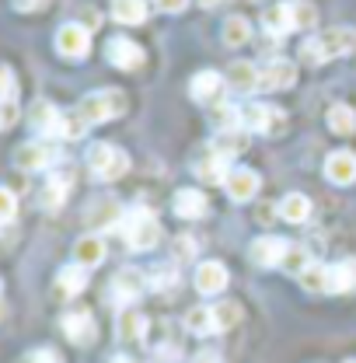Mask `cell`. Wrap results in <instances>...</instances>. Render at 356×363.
I'll return each instance as SVG.
<instances>
[{
  "label": "cell",
  "mask_w": 356,
  "mask_h": 363,
  "mask_svg": "<svg viewBox=\"0 0 356 363\" xmlns=\"http://www.w3.org/2000/svg\"><path fill=\"white\" fill-rule=\"evenodd\" d=\"M353 49H356V32L350 25H335V28H325L321 35L308 39L301 56L308 63H325V60H335V56H350Z\"/></svg>",
  "instance_id": "obj_1"
},
{
  "label": "cell",
  "mask_w": 356,
  "mask_h": 363,
  "mask_svg": "<svg viewBox=\"0 0 356 363\" xmlns=\"http://www.w3.org/2000/svg\"><path fill=\"white\" fill-rule=\"evenodd\" d=\"M88 168L98 182H116L130 172V154L123 147H116V143H91Z\"/></svg>",
  "instance_id": "obj_2"
},
{
  "label": "cell",
  "mask_w": 356,
  "mask_h": 363,
  "mask_svg": "<svg viewBox=\"0 0 356 363\" xmlns=\"http://www.w3.org/2000/svg\"><path fill=\"white\" fill-rule=\"evenodd\" d=\"M77 112L88 119L91 126L94 123H109V119H119L123 112H126V94L116 88H105V91H91L81 98V105H77Z\"/></svg>",
  "instance_id": "obj_3"
},
{
  "label": "cell",
  "mask_w": 356,
  "mask_h": 363,
  "mask_svg": "<svg viewBox=\"0 0 356 363\" xmlns=\"http://www.w3.org/2000/svg\"><path fill=\"white\" fill-rule=\"evenodd\" d=\"M123 234H126V245H130L133 252H150V248L161 245V224H157V217H154L150 210H133V213H126Z\"/></svg>",
  "instance_id": "obj_4"
},
{
  "label": "cell",
  "mask_w": 356,
  "mask_h": 363,
  "mask_svg": "<svg viewBox=\"0 0 356 363\" xmlns=\"http://www.w3.org/2000/svg\"><path fill=\"white\" fill-rule=\"evenodd\" d=\"M241 126L248 133H283L287 130V116H283V108H272V105H262V101H248L241 108Z\"/></svg>",
  "instance_id": "obj_5"
},
{
  "label": "cell",
  "mask_w": 356,
  "mask_h": 363,
  "mask_svg": "<svg viewBox=\"0 0 356 363\" xmlns=\"http://www.w3.org/2000/svg\"><path fill=\"white\" fill-rule=\"evenodd\" d=\"M91 49V35L84 25H60V32H56V52L63 56V60H84Z\"/></svg>",
  "instance_id": "obj_6"
},
{
  "label": "cell",
  "mask_w": 356,
  "mask_h": 363,
  "mask_svg": "<svg viewBox=\"0 0 356 363\" xmlns=\"http://www.w3.org/2000/svg\"><path fill=\"white\" fill-rule=\"evenodd\" d=\"M294 81H297V63H290V60H269L266 67L259 70V91H287L294 88Z\"/></svg>",
  "instance_id": "obj_7"
},
{
  "label": "cell",
  "mask_w": 356,
  "mask_h": 363,
  "mask_svg": "<svg viewBox=\"0 0 356 363\" xmlns=\"http://www.w3.org/2000/svg\"><path fill=\"white\" fill-rule=\"evenodd\" d=\"M52 157H56V150H52L45 140L21 143V147L14 150V164H18L21 172H45V168L52 164Z\"/></svg>",
  "instance_id": "obj_8"
},
{
  "label": "cell",
  "mask_w": 356,
  "mask_h": 363,
  "mask_svg": "<svg viewBox=\"0 0 356 363\" xmlns=\"http://www.w3.org/2000/svg\"><path fill=\"white\" fill-rule=\"evenodd\" d=\"M287 248H290V241H283L276 234H262V238L252 241V262L262 266V269H276V266H283Z\"/></svg>",
  "instance_id": "obj_9"
},
{
  "label": "cell",
  "mask_w": 356,
  "mask_h": 363,
  "mask_svg": "<svg viewBox=\"0 0 356 363\" xmlns=\"http://www.w3.org/2000/svg\"><path fill=\"white\" fill-rule=\"evenodd\" d=\"M147 290V276L140 269H133V266H126V269L116 272V279H112V297L119 301V304H136L140 301V294Z\"/></svg>",
  "instance_id": "obj_10"
},
{
  "label": "cell",
  "mask_w": 356,
  "mask_h": 363,
  "mask_svg": "<svg viewBox=\"0 0 356 363\" xmlns=\"http://www.w3.org/2000/svg\"><path fill=\"white\" fill-rule=\"evenodd\" d=\"M60 328H63V335L74 346H91L94 335H98V325H94V318L88 311H67V315L60 318Z\"/></svg>",
  "instance_id": "obj_11"
},
{
  "label": "cell",
  "mask_w": 356,
  "mask_h": 363,
  "mask_svg": "<svg viewBox=\"0 0 356 363\" xmlns=\"http://www.w3.org/2000/svg\"><path fill=\"white\" fill-rule=\"evenodd\" d=\"M105 56H109V63H112V67H119V70H136V67L143 63V49H140L133 39H126V35L109 39Z\"/></svg>",
  "instance_id": "obj_12"
},
{
  "label": "cell",
  "mask_w": 356,
  "mask_h": 363,
  "mask_svg": "<svg viewBox=\"0 0 356 363\" xmlns=\"http://www.w3.org/2000/svg\"><path fill=\"white\" fill-rule=\"evenodd\" d=\"M259 175L252 172V168H234L227 182H223V189H227V196L234 199V203H248V199H255V192H259Z\"/></svg>",
  "instance_id": "obj_13"
},
{
  "label": "cell",
  "mask_w": 356,
  "mask_h": 363,
  "mask_svg": "<svg viewBox=\"0 0 356 363\" xmlns=\"http://www.w3.org/2000/svg\"><path fill=\"white\" fill-rule=\"evenodd\" d=\"M123 220H126V213H123V206L116 203V199H94L88 206V224L94 227V230H109V227H123Z\"/></svg>",
  "instance_id": "obj_14"
},
{
  "label": "cell",
  "mask_w": 356,
  "mask_h": 363,
  "mask_svg": "<svg viewBox=\"0 0 356 363\" xmlns=\"http://www.w3.org/2000/svg\"><path fill=\"white\" fill-rule=\"evenodd\" d=\"M74 185V168L70 164H63V168H56L49 182H45L43 189V206L45 210H60L63 206V199H67V189Z\"/></svg>",
  "instance_id": "obj_15"
},
{
  "label": "cell",
  "mask_w": 356,
  "mask_h": 363,
  "mask_svg": "<svg viewBox=\"0 0 356 363\" xmlns=\"http://www.w3.org/2000/svg\"><path fill=\"white\" fill-rule=\"evenodd\" d=\"M325 179L335 185H353L356 182V154L353 150H335L325 161Z\"/></svg>",
  "instance_id": "obj_16"
},
{
  "label": "cell",
  "mask_w": 356,
  "mask_h": 363,
  "mask_svg": "<svg viewBox=\"0 0 356 363\" xmlns=\"http://www.w3.org/2000/svg\"><path fill=\"white\" fill-rule=\"evenodd\" d=\"M192 279H196V290H199V294H206V297L223 294V290H227V283H230V279H227V269H223L221 262H199Z\"/></svg>",
  "instance_id": "obj_17"
},
{
  "label": "cell",
  "mask_w": 356,
  "mask_h": 363,
  "mask_svg": "<svg viewBox=\"0 0 356 363\" xmlns=\"http://www.w3.org/2000/svg\"><path fill=\"white\" fill-rule=\"evenodd\" d=\"M227 88V81H223L217 70H199L192 81H189V94L196 98V101H217Z\"/></svg>",
  "instance_id": "obj_18"
},
{
  "label": "cell",
  "mask_w": 356,
  "mask_h": 363,
  "mask_svg": "<svg viewBox=\"0 0 356 363\" xmlns=\"http://www.w3.org/2000/svg\"><path fill=\"white\" fill-rule=\"evenodd\" d=\"M74 262L84 266V269H94V266L105 262V241H101V234H84V238L74 241Z\"/></svg>",
  "instance_id": "obj_19"
},
{
  "label": "cell",
  "mask_w": 356,
  "mask_h": 363,
  "mask_svg": "<svg viewBox=\"0 0 356 363\" xmlns=\"http://www.w3.org/2000/svg\"><path fill=\"white\" fill-rule=\"evenodd\" d=\"M60 116H63V112H60L52 101H35V105L28 108V126L43 136H56V130H60Z\"/></svg>",
  "instance_id": "obj_20"
},
{
  "label": "cell",
  "mask_w": 356,
  "mask_h": 363,
  "mask_svg": "<svg viewBox=\"0 0 356 363\" xmlns=\"http://www.w3.org/2000/svg\"><path fill=\"white\" fill-rule=\"evenodd\" d=\"M223 81H227V88H234V91H259V67L248 63V60H234L227 67Z\"/></svg>",
  "instance_id": "obj_21"
},
{
  "label": "cell",
  "mask_w": 356,
  "mask_h": 363,
  "mask_svg": "<svg viewBox=\"0 0 356 363\" xmlns=\"http://www.w3.org/2000/svg\"><path fill=\"white\" fill-rule=\"evenodd\" d=\"M206 210H210V203L199 189H178L175 192V213L182 220H199Z\"/></svg>",
  "instance_id": "obj_22"
},
{
  "label": "cell",
  "mask_w": 356,
  "mask_h": 363,
  "mask_svg": "<svg viewBox=\"0 0 356 363\" xmlns=\"http://www.w3.org/2000/svg\"><path fill=\"white\" fill-rule=\"evenodd\" d=\"M116 332H119L123 342H140L147 335V318H143V311H136L133 304L123 308L119 318H116Z\"/></svg>",
  "instance_id": "obj_23"
},
{
  "label": "cell",
  "mask_w": 356,
  "mask_h": 363,
  "mask_svg": "<svg viewBox=\"0 0 356 363\" xmlns=\"http://www.w3.org/2000/svg\"><path fill=\"white\" fill-rule=\"evenodd\" d=\"M56 290H60V297H77V294H84L88 290V269L84 266H63V269L56 272Z\"/></svg>",
  "instance_id": "obj_24"
},
{
  "label": "cell",
  "mask_w": 356,
  "mask_h": 363,
  "mask_svg": "<svg viewBox=\"0 0 356 363\" xmlns=\"http://www.w3.org/2000/svg\"><path fill=\"white\" fill-rule=\"evenodd\" d=\"M356 290V259H343L335 266H328V294H346Z\"/></svg>",
  "instance_id": "obj_25"
},
{
  "label": "cell",
  "mask_w": 356,
  "mask_h": 363,
  "mask_svg": "<svg viewBox=\"0 0 356 363\" xmlns=\"http://www.w3.org/2000/svg\"><path fill=\"white\" fill-rule=\"evenodd\" d=\"M279 217H283L287 224H304V220L311 217V199L301 196V192L283 196V203H279Z\"/></svg>",
  "instance_id": "obj_26"
},
{
  "label": "cell",
  "mask_w": 356,
  "mask_h": 363,
  "mask_svg": "<svg viewBox=\"0 0 356 363\" xmlns=\"http://www.w3.org/2000/svg\"><path fill=\"white\" fill-rule=\"evenodd\" d=\"M241 150H248V130H245V126L223 130V133H217V140H213V154H221V157H234V154H241Z\"/></svg>",
  "instance_id": "obj_27"
},
{
  "label": "cell",
  "mask_w": 356,
  "mask_h": 363,
  "mask_svg": "<svg viewBox=\"0 0 356 363\" xmlns=\"http://www.w3.org/2000/svg\"><path fill=\"white\" fill-rule=\"evenodd\" d=\"M262 28H266L269 35H287V32H294L290 4H276V7H266V11H262Z\"/></svg>",
  "instance_id": "obj_28"
},
{
  "label": "cell",
  "mask_w": 356,
  "mask_h": 363,
  "mask_svg": "<svg viewBox=\"0 0 356 363\" xmlns=\"http://www.w3.org/2000/svg\"><path fill=\"white\" fill-rule=\"evenodd\" d=\"M112 18L119 25H140L147 18V0H112Z\"/></svg>",
  "instance_id": "obj_29"
},
{
  "label": "cell",
  "mask_w": 356,
  "mask_h": 363,
  "mask_svg": "<svg viewBox=\"0 0 356 363\" xmlns=\"http://www.w3.org/2000/svg\"><path fill=\"white\" fill-rule=\"evenodd\" d=\"M328 130H332V133H339V136L356 133L353 105H332V108H328Z\"/></svg>",
  "instance_id": "obj_30"
},
{
  "label": "cell",
  "mask_w": 356,
  "mask_h": 363,
  "mask_svg": "<svg viewBox=\"0 0 356 363\" xmlns=\"http://www.w3.org/2000/svg\"><path fill=\"white\" fill-rule=\"evenodd\" d=\"M248 39H252V25H248V18L230 14L227 25H223V43L230 45V49H238V45H245Z\"/></svg>",
  "instance_id": "obj_31"
},
{
  "label": "cell",
  "mask_w": 356,
  "mask_h": 363,
  "mask_svg": "<svg viewBox=\"0 0 356 363\" xmlns=\"http://www.w3.org/2000/svg\"><path fill=\"white\" fill-rule=\"evenodd\" d=\"M210 315H213V328H234L241 321V304L238 301H221V304H210Z\"/></svg>",
  "instance_id": "obj_32"
},
{
  "label": "cell",
  "mask_w": 356,
  "mask_h": 363,
  "mask_svg": "<svg viewBox=\"0 0 356 363\" xmlns=\"http://www.w3.org/2000/svg\"><path fill=\"white\" fill-rule=\"evenodd\" d=\"M199 179L210 182V185H221V182H227V175H230V164H227V157H221V154H210L199 168Z\"/></svg>",
  "instance_id": "obj_33"
},
{
  "label": "cell",
  "mask_w": 356,
  "mask_h": 363,
  "mask_svg": "<svg viewBox=\"0 0 356 363\" xmlns=\"http://www.w3.org/2000/svg\"><path fill=\"white\" fill-rule=\"evenodd\" d=\"M297 279L308 294H328V266H321V262H311Z\"/></svg>",
  "instance_id": "obj_34"
},
{
  "label": "cell",
  "mask_w": 356,
  "mask_h": 363,
  "mask_svg": "<svg viewBox=\"0 0 356 363\" xmlns=\"http://www.w3.org/2000/svg\"><path fill=\"white\" fill-rule=\"evenodd\" d=\"M88 119L74 108V112H63L60 116V130H56V136H63V140H81V136L88 133Z\"/></svg>",
  "instance_id": "obj_35"
},
{
  "label": "cell",
  "mask_w": 356,
  "mask_h": 363,
  "mask_svg": "<svg viewBox=\"0 0 356 363\" xmlns=\"http://www.w3.org/2000/svg\"><path fill=\"white\" fill-rule=\"evenodd\" d=\"M308 266H311V252H308L304 245H290L287 255H283V266H279V269H287L290 276H301Z\"/></svg>",
  "instance_id": "obj_36"
},
{
  "label": "cell",
  "mask_w": 356,
  "mask_h": 363,
  "mask_svg": "<svg viewBox=\"0 0 356 363\" xmlns=\"http://www.w3.org/2000/svg\"><path fill=\"white\" fill-rule=\"evenodd\" d=\"M290 18H294V32L297 28H314L318 25V7L311 0H294L290 4Z\"/></svg>",
  "instance_id": "obj_37"
},
{
  "label": "cell",
  "mask_w": 356,
  "mask_h": 363,
  "mask_svg": "<svg viewBox=\"0 0 356 363\" xmlns=\"http://www.w3.org/2000/svg\"><path fill=\"white\" fill-rule=\"evenodd\" d=\"M185 328H189L192 335H210V332H217L210 308H192V311H185Z\"/></svg>",
  "instance_id": "obj_38"
},
{
  "label": "cell",
  "mask_w": 356,
  "mask_h": 363,
  "mask_svg": "<svg viewBox=\"0 0 356 363\" xmlns=\"http://www.w3.org/2000/svg\"><path fill=\"white\" fill-rule=\"evenodd\" d=\"M210 119H213V126H221V133L223 130H238L241 126V108H234V105H213Z\"/></svg>",
  "instance_id": "obj_39"
},
{
  "label": "cell",
  "mask_w": 356,
  "mask_h": 363,
  "mask_svg": "<svg viewBox=\"0 0 356 363\" xmlns=\"http://www.w3.org/2000/svg\"><path fill=\"white\" fill-rule=\"evenodd\" d=\"M175 283H178V272H175V262H168V266H154L150 269V286L154 290H175Z\"/></svg>",
  "instance_id": "obj_40"
},
{
  "label": "cell",
  "mask_w": 356,
  "mask_h": 363,
  "mask_svg": "<svg viewBox=\"0 0 356 363\" xmlns=\"http://www.w3.org/2000/svg\"><path fill=\"white\" fill-rule=\"evenodd\" d=\"M189 259H196V238L182 234L172 241V262H189Z\"/></svg>",
  "instance_id": "obj_41"
},
{
  "label": "cell",
  "mask_w": 356,
  "mask_h": 363,
  "mask_svg": "<svg viewBox=\"0 0 356 363\" xmlns=\"http://www.w3.org/2000/svg\"><path fill=\"white\" fill-rule=\"evenodd\" d=\"M18 98V81H14V70L7 63H0V101H14Z\"/></svg>",
  "instance_id": "obj_42"
},
{
  "label": "cell",
  "mask_w": 356,
  "mask_h": 363,
  "mask_svg": "<svg viewBox=\"0 0 356 363\" xmlns=\"http://www.w3.org/2000/svg\"><path fill=\"white\" fill-rule=\"evenodd\" d=\"M14 213H18V199H14V192H11V189H0V224L14 220Z\"/></svg>",
  "instance_id": "obj_43"
},
{
  "label": "cell",
  "mask_w": 356,
  "mask_h": 363,
  "mask_svg": "<svg viewBox=\"0 0 356 363\" xmlns=\"http://www.w3.org/2000/svg\"><path fill=\"white\" fill-rule=\"evenodd\" d=\"M154 357H157V363H178L182 360V350H178V342H161L154 350Z\"/></svg>",
  "instance_id": "obj_44"
},
{
  "label": "cell",
  "mask_w": 356,
  "mask_h": 363,
  "mask_svg": "<svg viewBox=\"0 0 356 363\" xmlns=\"http://www.w3.org/2000/svg\"><path fill=\"white\" fill-rule=\"evenodd\" d=\"M21 363H60V353H56V350H49V346H43V350L25 353V360Z\"/></svg>",
  "instance_id": "obj_45"
},
{
  "label": "cell",
  "mask_w": 356,
  "mask_h": 363,
  "mask_svg": "<svg viewBox=\"0 0 356 363\" xmlns=\"http://www.w3.org/2000/svg\"><path fill=\"white\" fill-rule=\"evenodd\" d=\"M14 123H18V105L14 101H0V130H7Z\"/></svg>",
  "instance_id": "obj_46"
},
{
  "label": "cell",
  "mask_w": 356,
  "mask_h": 363,
  "mask_svg": "<svg viewBox=\"0 0 356 363\" xmlns=\"http://www.w3.org/2000/svg\"><path fill=\"white\" fill-rule=\"evenodd\" d=\"M43 4L45 0H11V7H14V11H25V14H28V11H39Z\"/></svg>",
  "instance_id": "obj_47"
},
{
  "label": "cell",
  "mask_w": 356,
  "mask_h": 363,
  "mask_svg": "<svg viewBox=\"0 0 356 363\" xmlns=\"http://www.w3.org/2000/svg\"><path fill=\"white\" fill-rule=\"evenodd\" d=\"M154 4H157L161 11H168V14H178V11H182L189 0H154Z\"/></svg>",
  "instance_id": "obj_48"
},
{
  "label": "cell",
  "mask_w": 356,
  "mask_h": 363,
  "mask_svg": "<svg viewBox=\"0 0 356 363\" xmlns=\"http://www.w3.org/2000/svg\"><path fill=\"white\" fill-rule=\"evenodd\" d=\"M192 363H221V353H213V350H203V353H196Z\"/></svg>",
  "instance_id": "obj_49"
},
{
  "label": "cell",
  "mask_w": 356,
  "mask_h": 363,
  "mask_svg": "<svg viewBox=\"0 0 356 363\" xmlns=\"http://www.w3.org/2000/svg\"><path fill=\"white\" fill-rule=\"evenodd\" d=\"M112 363H140V360H133V357H116Z\"/></svg>",
  "instance_id": "obj_50"
},
{
  "label": "cell",
  "mask_w": 356,
  "mask_h": 363,
  "mask_svg": "<svg viewBox=\"0 0 356 363\" xmlns=\"http://www.w3.org/2000/svg\"><path fill=\"white\" fill-rule=\"evenodd\" d=\"M199 4H203V7H217L221 0H199Z\"/></svg>",
  "instance_id": "obj_51"
},
{
  "label": "cell",
  "mask_w": 356,
  "mask_h": 363,
  "mask_svg": "<svg viewBox=\"0 0 356 363\" xmlns=\"http://www.w3.org/2000/svg\"><path fill=\"white\" fill-rule=\"evenodd\" d=\"M346 363H356V360H346Z\"/></svg>",
  "instance_id": "obj_52"
}]
</instances>
